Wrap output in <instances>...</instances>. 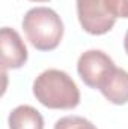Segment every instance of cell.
Returning a JSON list of instances; mask_svg holds the SVG:
<instances>
[{
  "label": "cell",
  "mask_w": 128,
  "mask_h": 129,
  "mask_svg": "<svg viewBox=\"0 0 128 129\" xmlns=\"http://www.w3.org/2000/svg\"><path fill=\"white\" fill-rule=\"evenodd\" d=\"M9 129H44L41 113L30 105H20L14 108L8 117Z\"/></svg>",
  "instance_id": "52a82bcc"
},
{
  "label": "cell",
  "mask_w": 128,
  "mask_h": 129,
  "mask_svg": "<svg viewBox=\"0 0 128 129\" xmlns=\"http://www.w3.org/2000/svg\"><path fill=\"white\" fill-rule=\"evenodd\" d=\"M124 48H125V53H127V56H128V30L125 33V38H124Z\"/></svg>",
  "instance_id": "9c48e42d"
},
{
  "label": "cell",
  "mask_w": 128,
  "mask_h": 129,
  "mask_svg": "<svg viewBox=\"0 0 128 129\" xmlns=\"http://www.w3.org/2000/svg\"><path fill=\"white\" fill-rule=\"evenodd\" d=\"M30 2H38V3H42V2H48V0H30Z\"/></svg>",
  "instance_id": "30bf717a"
},
{
  "label": "cell",
  "mask_w": 128,
  "mask_h": 129,
  "mask_svg": "<svg viewBox=\"0 0 128 129\" xmlns=\"http://www.w3.org/2000/svg\"><path fill=\"white\" fill-rule=\"evenodd\" d=\"M23 30L27 41L39 51H53L63 38V23L50 8H33L23 18Z\"/></svg>",
  "instance_id": "7a4b0ae2"
},
{
  "label": "cell",
  "mask_w": 128,
  "mask_h": 129,
  "mask_svg": "<svg viewBox=\"0 0 128 129\" xmlns=\"http://www.w3.org/2000/svg\"><path fill=\"white\" fill-rule=\"evenodd\" d=\"M2 71L20 69L27 62V48L21 36L11 27H3L0 32Z\"/></svg>",
  "instance_id": "5b68a950"
},
{
  "label": "cell",
  "mask_w": 128,
  "mask_h": 129,
  "mask_svg": "<svg viewBox=\"0 0 128 129\" xmlns=\"http://www.w3.org/2000/svg\"><path fill=\"white\" fill-rule=\"evenodd\" d=\"M33 95L51 110H72L80 104V90L63 71L47 69L33 81Z\"/></svg>",
  "instance_id": "6da1fadb"
},
{
  "label": "cell",
  "mask_w": 128,
  "mask_h": 129,
  "mask_svg": "<svg viewBox=\"0 0 128 129\" xmlns=\"http://www.w3.org/2000/svg\"><path fill=\"white\" fill-rule=\"evenodd\" d=\"M54 129H96V126L84 117L80 116H66L56 122Z\"/></svg>",
  "instance_id": "ba28073f"
},
{
  "label": "cell",
  "mask_w": 128,
  "mask_h": 129,
  "mask_svg": "<svg viewBox=\"0 0 128 129\" xmlns=\"http://www.w3.org/2000/svg\"><path fill=\"white\" fill-rule=\"evenodd\" d=\"M115 68V62L101 50L84 51L77 62V71L80 78L91 89H99L102 81Z\"/></svg>",
  "instance_id": "277c9868"
},
{
  "label": "cell",
  "mask_w": 128,
  "mask_h": 129,
  "mask_svg": "<svg viewBox=\"0 0 128 129\" xmlns=\"http://www.w3.org/2000/svg\"><path fill=\"white\" fill-rule=\"evenodd\" d=\"M77 17L84 32L99 36L110 32L118 20L113 0H75Z\"/></svg>",
  "instance_id": "3957f363"
},
{
  "label": "cell",
  "mask_w": 128,
  "mask_h": 129,
  "mask_svg": "<svg viewBox=\"0 0 128 129\" xmlns=\"http://www.w3.org/2000/svg\"><path fill=\"white\" fill-rule=\"evenodd\" d=\"M102 96L115 105H125L128 102V72L115 68L98 89Z\"/></svg>",
  "instance_id": "8992f818"
}]
</instances>
